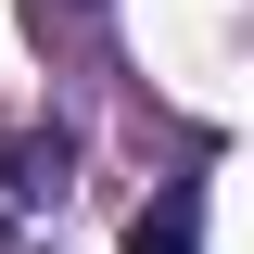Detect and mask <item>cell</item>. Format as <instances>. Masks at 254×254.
I'll list each match as a JSON object with an SVG mask.
<instances>
[{
  "label": "cell",
  "instance_id": "cell-3",
  "mask_svg": "<svg viewBox=\"0 0 254 254\" xmlns=\"http://www.w3.org/2000/svg\"><path fill=\"white\" fill-rule=\"evenodd\" d=\"M0 254H38V242H26V229H0Z\"/></svg>",
  "mask_w": 254,
  "mask_h": 254
},
{
  "label": "cell",
  "instance_id": "cell-1",
  "mask_svg": "<svg viewBox=\"0 0 254 254\" xmlns=\"http://www.w3.org/2000/svg\"><path fill=\"white\" fill-rule=\"evenodd\" d=\"M64 165H76V140H64V127H51V140H13V153H0V203H13V216H26L38 190L64 203Z\"/></svg>",
  "mask_w": 254,
  "mask_h": 254
},
{
  "label": "cell",
  "instance_id": "cell-2",
  "mask_svg": "<svg viewBox=\"0 0 254 254\" xmlns=\"http://www.w3.org/2000/svg\"><path fill=\"white\" fill-rule=\"evenodd\" d=\"M203 242V178H165V203L127 229V254H190Z\"/></svg>",
  "mask_w": 254,
  "mask_h": 254
}]
</instances>
